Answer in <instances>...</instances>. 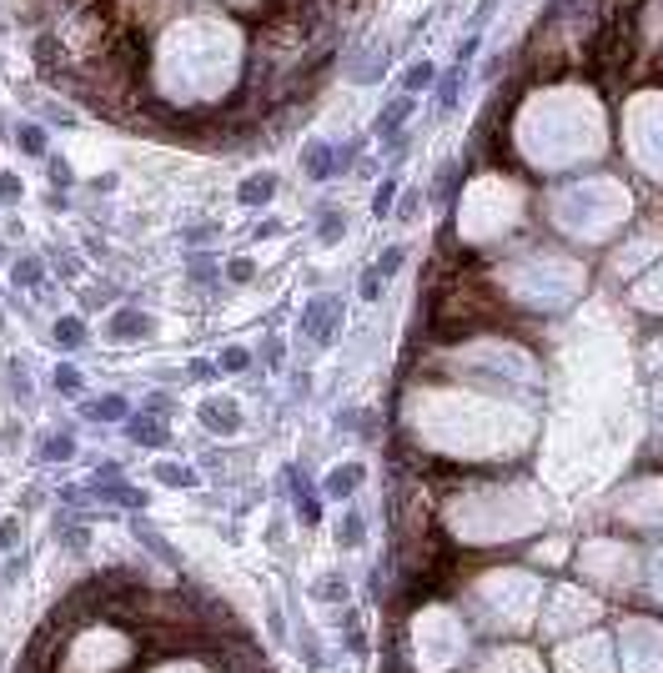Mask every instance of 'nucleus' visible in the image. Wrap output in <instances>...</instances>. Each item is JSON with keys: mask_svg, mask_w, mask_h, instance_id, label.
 <instances>
[{"mask_svg": "<svg viewBox=\"0 0 663 673\" xmlns=\"http://www.w3.org/2000/svg\"><path fill=\"white\" fill-rule=\"evenodd\" d=\"M473 603L488 613V624L498 628H523L533 624V603H538V583L523 574H488L473 588Z\"/></svg>", "mask_w": 663, "mask_h": 673, "instance_id": "f257e3e1", "label": "nucleus"}, {"mask_svg": "<svg viewBox=\"0 0 663 673\" xmlns=\"http://www.w3.org/2000/svg\"><path fill=\"white\" fill-rule=\"evenodd\" d=\"M413 644H417V669L423 673H442L458 663L463 653V624H458V613L448 609H427L413 628Z\"/></svg>", "mask_w": 663, "mask_h": 673, "instance_id": "f03ea898", "label": "nucleus"}, {"mask_svg": "<svg viewBox=\"0 0 663 673\" xmlns=\"http://www.w3.org/2000/svg\"><path fill=\"white\" fill-rule=\"evenodd\" d=\"M126 653H131V649H126V638L106 634V628H91V634L71 649L66 673H111V669H121Z\"/></svg>", "mask_w": 663, "mask_h": 673, "instance_id": "7ed1b4c3", "label": "nucleus"}, {"mask_svg": "<svg viewBox=\"0 0 663 673\" xmlns=\"http://www.w3.org/2000/svg\"><path fill=\"white\" fill-rule=\"evenodd\" d=\"M558 669L564 673H614V644L608 638H573L558 653Z\"/></svg>", "mask_w": 663, "mask_h": 673, "instance_id": "20e7f679", "label": "nucleus"}, {"mask_svg": "<svg viewBox=\"0 0 663 673\" xmlns=\"http://www.w3.org/2000/svg\"><path fill=\"white\" fill-rule=\"evenodd\" d=\"M628 669L663 673V628L659 624H628Z\"/></svg>", "mask_w": 663, "mask_h": 673, "instance_id": "39448f33", "label": "nucleus"}, {"mask_svg": "<svg viewBox=\"0 0 663 673\" xmlns=\"http://www.w3.org/2000/svg\"><path fill=\"white\" fill-rule=\"evenodd\" d=\"M589 618H599V603H593L589 593H578V588H558V593H553V613H548L553 634H564V628H583Z\"/></svg>", "mask_w": 663, "mask_h": 673, "instance_id": "423d86ee", "label": "nucleus"}, {"mask_svg": "<svg viewBox=\"0 0 663 673\" xmlns=\"http://www.w3.org/2000/svg\"><path fill=\"white\" fill-rule=\"evenodd\" d=\"M473 673H543L538 659L528 649H502V653H488V659L477 663Z\"/></svg>", "mask_w": 663, "mask_h": 673, "instance_id": "0eeeda50", "label": "nucleus"}, {"mask_svg": "<svg viewBox=\"0 0 663 673\" xmlns=\"http://www.w3.org/2000/svg\"><path fill=\"white\" fill-rule=\"evenodd\" d=\"M427 81H433V66H417V71H407V86H427Z\"/></svg>", "mask_w": 663, "mask_h": 673, "instance_id": "6e6552de", "label": "nucleus"}, {"mask_svg": "<svg viewBox=\"0 0 663 673\" xmlns=\"http://www.w3.org/2000/svg\"><path fill=\"white\" fill-rule=\"evenodd\" d=\"M156 673H206V669H197V663H166V669H156Z\"/></svg>", "mask_w": 663, "mask_h": 673, "instance_id": "1a4fd4ad", "label": "nucleus"}]
</instances>
